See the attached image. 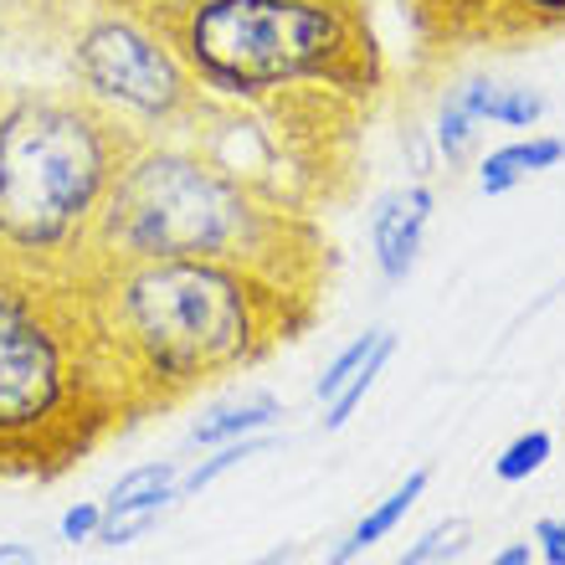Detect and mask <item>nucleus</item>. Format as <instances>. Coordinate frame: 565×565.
Returning a JSON list of instances; mask_svg holds the SVG:
<instances>
[{"instance_id":"f257e3e1","label":"nucleus","mask_w":565,"mask_h":565,"mask_svg":"<svg viewBox=\"0 0 565 565\" xmlns=\"http://www.w3.org/2000/svg\"><path fill=\"white\" fill-rule=\"evenodd\" d=\"M77 282L139 417L263 365L319 303V288L216 257H93Z\"/></svg>"},{"instance_id":"f03ea898","label":"nucleus","mask_w":565,"mask_h":565,"mask_svg":"<svg viewBox=\"0 0 565 565\" xmlns=\"http://www.w3.org/2000/svg\"><path fill=\"white\" fill-rule=\"evenodd\" d=\"M135 417L77 273L0 253V478H57Z\"/></svg>"},{"instance_id":"7ed1b4c3","label":"nucleus","mask_w":565,"mask_h":565,"mask_svg":"<svg viewBox=\"0 0 565 565\" xmlns=\"http://www.w3.org/2000/svg\"><path fill=\"white\" fill-rule=\"evenodd\" d=\"M93 257H216L303 288L324 282L319 226L201 135L139 139L108 195Z\"/></svg>"},{"instance_id":"20e7f679","label":"nucleus","mask_w":565,"mask_h":565,"mask_svg":"<svg viewBox=\"0 0 565 565\" xmlns=\"http://www.w3.org/2000/svg\"><path fill=\"white\" fill-rule=\"evenodd\" d=\"M195 88L232 108L371 104L386 83L365 0H149Z\"/></svg>"},{"instance_id":"39448f33","label":"nucleus","mask_w":565,"mask_h":565,"mask_svg":"<svg viewBox=\"0 0 565 565\" xmlns=\"http://www.w3.org/2000/svg\"><path fill=\"white\" fill-rule=\"evenodd\" d=\"M139 135L77 88L0 98V253L83 273Z\"/></svg>"},{"instance_id":"423d86ee","label":"nucleus","mask_w":565,"mask_h":565,"mask_svg":"<svg viewBox=\"0 0 565 565\" xmlns=\"http://www.w3.org/2000/svg\"><path fill=\"white\" fill-rule=\"evenodd\" d=\"M73 83L83 98L114 114L139 139L191 135L211 114L191 67L175 52L154 6H98L67 42Z\"/></svg>"},{"instance_id":"0eeeda50","label":"nucleus","mask_w":565,"mask_h":565,"mask_svg":"<svg viewBox=\"0 0 565 565\" xmlns=\"http://www.w3.org/2000/svg\"><path fill=\"white\" fill-rule=\"evenodd\" d=\"M417 15L437 42H520L565 31V0H422Z\"/></svg>"},{"instance_id":"6e6552de","label":"nucleus","mask_w":565,"mask_h":565,"mask_svg":"<svg viewBox=\"0 0 565 565\" xmlns=\"http://www.w3.org/2000/svg\"><path fill=\"white\" fill-rule=\"evenodd\" d=\"M180 468L175 458L145 462V468H129V473L108 489L104 499V530H98V545H135L145 540L154 524L180 504Z\"/></svg>"},{"instance_id":"1a4fd4ad","label":"nucleus","mask_w":565,"mask_h":565,"mask_svg":"<svg viewBox=\"0 0 565 565\" xmlns=\"http://www.w3.org/2000/svg\"><path fill=\"white\" fill-rule=\"evenodd\" d=\"M431 211H437V195L431 185L412 180V185H396L371 206V253L375 268L386 282H406L422 263V247H427V226Z\"/></svg>"},{"instance_id":"9d476101","label":"nucleus","mask_w":565,"mask_h":565,"mask_svg":"<svg viewBox=\"0 0 565 565\" xmlns=\"http://www.w3.org/2000/svg\"><path fill=\"white\" fill-rule=\"evenodd\" d=\"M427 483H431V468H412V473L396 483V489L381 499V504H371L365 514H360L350 530H344L334 545H329V555H324V565H350V561H360L365 551H375L381 540H391L396 530H402V520L417 509V499L427 493Z\"/></svg>"},{"instance_id":"9b49d317","label":"nucleus","mask_w":565,"mask_h":565,"mask_svg":"<svg viewBox=\"0 0 565 565\" xmlns=\"http://www.w3.org/2000/svg\"><path fill=\"white\" fill-rule=\"evenodd\" d=\"M282 422V402L273 391H242L232 402H216L211 412H201L191 427L195 447H222V443H242V437H263Z\"/></svg>"},{"instance_id":"f8f14e48","label":"nucleus","mask_w":565,"mask_h":565,"mask_svg":"<svg viewBox=\"0 0 565 565\" xmlns=\"http://www.w3.org/2000/svg\"><path fill=\"white\" fill-rule=\"evenodd\" d=\"M561 160H565V139H555V135H530V139H514V145H499L478 164V191L509 195L514 185H524L540 170H555Z\"/></svg>"},{"instance_id":"ddd939ff","label":"nucleus","mask_w":565,"mask_h":565,"mask_svg":"<svg viewBox=\"0 0 565 565\" xmlns=\"http://www.w3.org/2000/svg\"><path fill=\"white\" fill-rule=\"evenodd\" d=\"M391 355H396V334H391V329H371V334H360V340H350L340 355L329 360V371L313 381V396L329 406L360 371H386Z\"/></svg>"},{"instance_id":"4468645a","label":"nucleus","mask_w":565,"mask_h":565,"mask_svg":"<svg viewBox=\"0 0 565 565\" xmlns=\"http://www.w3.org/2000/svg\"><path fill=\"white\" fill-rule=\"evenodd\" d=\"M268 447H278V437L273 431H263V437H242V443H222V447H211L201 462H191L185 473H180V499H195L201 489H211L216 478H226L232 468H242V462H253L263 458Z\"/></svg>"},{"instance_id":"2eb2a0df","label":"nucleus","mask_w":565,"mask_h":565,"mask_svg":"<svg viewBox=\"0 0 565 565\" xmlns=\"http://www.w3.org/2000/svg\"><path fill=\"white\" fill-rule=\"evenodd\" d=\"M468 540H473V524L468 520H437L431 530H422V535L406 545V555L396 565H443L468 551Z\"/></svg>"},{"instance_id":"dca6fc26","label":"nucleus","mask_w":565,"mask_h":565,"mask_svg":"<svg viewBox=\"0 0 565 565\" xmlns=\"http://www.w3.org/2000/svg\"><path fill=\"white\" fill-rule=\"evenodd\" d=\"M551 452H555V443H551V431H520L514 443L493 458V478L499 483H524V478H535L545 462H551Z\"/></svg>"},{"instance_id":"f3484780","label":"nucleus","mask_w":565,"mask_h":565,"mask_svg":"<svg viewBox=\"0 0 565 565\" xmlns=\"http://www.w3.org/2000/svg\"><path fill=\"white\" fill-rule=\"evenodd\" d=\"M431 139H437V154H443L447 164H462V160H468V149H473V139H478V119L458 104V93H452V98L443 104Z\"/></svg>"},{"instance_id":"a211bd4d","label":"nucleus","mask_w":565,"mask_h":565,"mask_svg":"<svg viewBox=\"0 0 565 565\" xmlns=\"http://www.w3.org/2000/svg\"><path fill=\"white\" fill-rule=\"evenodd\" d=\"M545 93L540 88H524V83H504L499 93V108H493V124H504V129H535L545 119Z\"/></svg>"},{"instance_id":"6ab92c4d","label":"nucleus","mask_w":565,"mask_h":565,"mask_svg":"<svg viewBox=\"0 0 565 565\" xmlns=\"http://www.w3.org/2000/svg\"><path fill=\"white\" fill-rule=\"evenodd\" d=\"M98 530H104V504H98V499H77V504L62 509L57 535L67 540V545H88V540H98Z\"/></svg>"},{"instance_id":"aec40b11","label":"nucleus","mask_w":565,"mask_h":565,"mask_svg":"<svg viewBox=\"0 0 565 565\" xmlns=\"http://www.w3.org/2000/svg\"><path fill=\"white\" fill-rule=\"evenodd\" d=\"M499 93L504 83H489V77H473V83H462L458 88V104L473 114L478 124H493V108H499Z\"/></svg>"},{"instance_id":"412c9836","label":"nucleus","mask_w":565,"mask_h":565,"mask_svg":"<svg viewBox=\"0 0 565 565\" xmlns=\"http://www.w3.org/2000/svg\"><path fill=\"white\" fill-rule=\"evenodd\" d=\"M535 555L545 565H565V514L561 520H540L535 524Z\"/></svg>"},{"instance_id":"4be33fe9","label":"nucleus","mask_w":565,"mask_h":565,"mask_svg":"<svg viewBox=\"0 0 565 565\" xmlns=\"http://www.w3.org/2000/svg\"><path fill=\"white\" fill-rule=\"evenodd\" d=\"M0 565H42L31 540H0Z\"/></svg>"},{"instance_id":"5701e85b","label":"nucleus","mask_w":565,"mask_h":565,"mask_svg":"<svg viewBox=\"0 0 565 565\" xmlns=\"http://www.w3.org/2000/svg\"><path fill=\"white\" fill-rule=\"evenodd\" d=\"M489 565H535V545H530V540H514V545H504Z\"/></svg>"},{"instance_id":"b1692460","label":"nucleus","mask_w":565,"mask_h":565,"mask_svg":"<svg viewBox=\"0 0 565 565\" xmlns=\"http://www.w3.org/2000/svg\"><path fill=\"white\" fill-rule=\"evenodd\" d=\"M298 555V545H278V551H268V555H257L253 565H288Z\"/></svg>"}]
</instances>
